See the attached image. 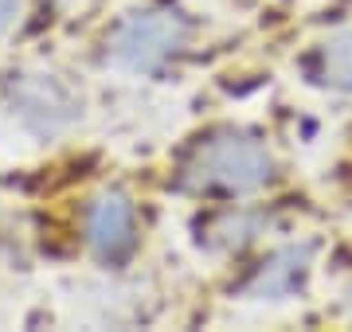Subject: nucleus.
<instances>
[{"instance_id":"obj_1","label":"nucleus","mask_w":352,"mask_h":332,"mask_svg":"<svg viewBox=\"0 0 352 332\" xmlns=\"http://www.w3.org/2000/svg\"><path fill=\"white\" fill-rule=\"evenodd\" d=\"M278 165L254 133L243 129H215L192 145L180 165V188L196 195H247L274 180Z\"/></svg>"},{"instance_id":"obj_4","label":"nucleus","mask_w":352,"mask_h":332,"mask_svg":"<svg viewBox=\"0 0 352 332\" xmlns=\"http://www.w3.org/2000/svg\"><path fill=\"white\" fill-rule=\"evenodd\" d=\"M87 243L110 266H122L138 250V211L126 192L106 188L87 204Z\"/></svg>"},{"instance_id":"obj_3","label":"nucleus","mask_w":352,"mask_h":332,"mask_svg":"<svg viewBox=\"0 0 352 332\" xmlns=\"http://www.w3.org/2000/svg\"><path fill=\"white\" fill-rule=\"evenodd\" d=\"M4 94H8L12 117L36 137H55L82 117L78 90L51 71H16Z\"/></svg>"},{"instance_id":"obj_5","label":"nucleus","mask_w":352,"mask_h":332,"mask_svg":"<svg viewBox=\"0 0 352 332\" xmlns=\"http://www.w3.org/2000/svg\"><path fill=\"white\" fill-rule=\"evenodd\" d=\"M309 266H314V243L282 246V250H274V254L251 274V281L243 285V294L254 297V301H282V297H294L305 285V278H309Z\"/></svg>"},{"instance_id":"obj_6","label":"nucleus","mask_w":352,"mask_h":332,"mask_svg":"<svg viewBox=\"0 0 352 332\" xmlns=\"http://www.w3.org/2000/svg\"><path fill=\"white\" fill-rule=\"evenodd\" d=\"M314 78L333 90H352V32H340L317 47Z\"/></svg>"},{"instance_id":"obj_7","label":"nucleus","mask_w":352,"mask_h":332,"mask_svg":"<svg viewBox=\"0 0 352 332\" xmlns=\"http://www.w3.org/2000/svg\"><path fill=\"white\" fill-rule=\"evenodd\" d=\"M20 16V0H0V32Z\"/></svg>"},{"instance_id":"obj_2","label":"nucleus","mask_w":352,"mask_h":332,"mask_svg":"<svg viewBox=\"0 0 352 332\" xmlns=\"http://www.w3.org/2000/svg\"><path fill=\"white\" fill-rule=\"evenodd\" d=\"M192 36V24L176 8H145L126 16L106 39V59L129 75H153L173 59Z\"/></svg>"}]
</instances>
